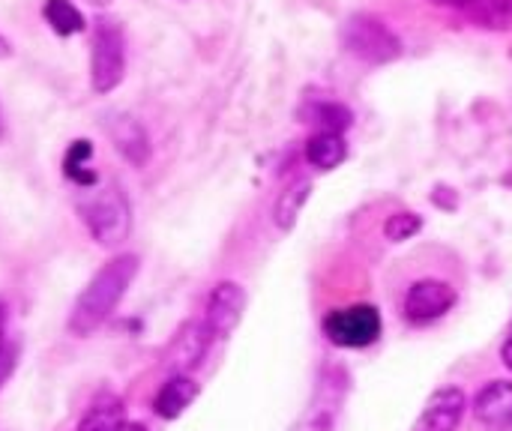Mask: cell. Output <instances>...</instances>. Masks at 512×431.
Segmentation results:
<instances>
[{
    "instance_id": "2e32d148",
    "label": "cell",
    "mask_w": 512,
    "mask_h": 431,
    "mask_svg": "<svg viewBox=\"0 0 512 431\" xmlns=\"http://www.w3.org/2000/svg\"><path fill=\"white\" fill-rule=\"evenodd\" d=\"M90 156H93V144H90L87 138L72 141L69 150H66V156H63V174H66L75 186H81V189L96 186V171L90 168Z\"/></svg>"
},
{
    "instance_id": "ac0fdd59",
    "label": "cell",
    "mask_w": 512,
    "mask_h": 431,
    "mask_svg": "<svg viewBox=\"0 0 512 431\" xmlns=\"http://www.w3.org/2000/svg\"><path fill=\"white\" fill-rule=\"evenodd\" d=\"M471 21L489 30H512V0H465Z\"/></svg>"
},
{
    "instance_id": "ffe728a7",
    "label": "cell",
    "mask_w": 512,
    "mask_h": 431,
    "mask_svg": "<svg viewBox=\"0 0 512 431\" xmlns=\"http://www.w3.org/2000/svg\"><path fill=\"white\" fill-rule=\"evenodd\" d=\"M315 123L321 132H345L351 126V111L339 102H324L315 108Z\"/></svg>"
},
{
    "instance_id": "83f0119b",
    "label": "cell",
    "mask_w": 512,
    "mask_h": 431,
    "mask_svg": "<svg viewBox=\"0 0 512 431\" xmlns=\"http://www.w3.org/2000/svg\"><path fill=\"white\" fill-rule=\"evenodd\" d=\"M6 138V117H3V108H0V141Z\"/></svg>"
},
{
    "instance_id": "30bf717a",
    "label": "cell",
    "mask_w": 512,
    "mask_h": 431,
    "mask_svg": "<svg viewBox=\"0 0 512 431\" xmlns=\"http://www.w3.org/2000/svg\"><path fill=\"white\" fill-rule=\"evenodd\" d=\"M342 384H345V378L339 372H330L321 381L318 396L309 405V414L300 420V426H294V431H333L339 405H342Z\"/></svg>"
},
{
    "instance_id": "52a82bcc",
    "label": "cell",
    "mask_w": 512,
    "mask_h": 431,
    "mask_svg": "<svg viewBox=\"0 0 512 431\" xmlns=\"http://www.w3.org/2000/svg\"><path fill=\"white\" fill-rule=\"evenodd\" d=\"M456 303V291L453 285L441 282V279H420L411 285L408 297H405V315L417 324H429L441 315H447Z\"/></svg>"
},
{
    "instance_id": "277c9868",
    "label": "cell",
    "mask_w": 512,
    "mask_h": 431,
    "mask_svg": "<svg viewBox=\"0 0 512 431\" xmlns=\"http://www.w3.org/2000/svg\"><path fill=\"white\" fill-rule=\"evenodd\" d=\"M345 48L363 63H390L402 54V39L375 15H354L342 30Z\"/></svg>"
},
{
    "instance_id": "cb8c5ba5",
    "label": "cell",
    "mask_w": 512,
    "mask_h": 431,
    "mask_svg": "<svg viewBox=\"0 0 512 431\" xmlns=\"http://www.w3.org/2000/svg\"><path fill=\"white\" fill-rule=\"evenodd\" d=\"M6 57H12V42L0 33V60H6Z\"/></svg>"
},
{
    "instance_id": "9c48e42d",
    "label": "cell",
    "mask_w": 512,
    "mask_h": 431,
    "mask_svg": "<svg viewBox=\"0 0 512 431\" xmlns=\"http://www.w3.org/2000/svg\"><path fill=\"white\" fill-rule=\"evenodd\" d=\"M105 132L111 135L114 147L120 150V156L126 162H132L135 168L147 165L150 159V138L141 126V120H135L132 114H111L105 120Z\"/></svg>"
},
{
    "instance_id": "7c38bea8",
    "label": "cell",
    "mask_w": 512,
    "mask_h": 431,
    "mask_svg": "<svg viewBox=\"0 0 512 431\" xmlns=\"http://www.w3.org/2000/svg\"><path fill=\"white\" fill-rule=\"evenodd\" d=\"M348 156V144L339 132H315L306 141V162L318 171H333L345 162Z\"/></svg>"
},
{
    "instance_id": "8992f818",
    "label": "cell",
    "mask_w": 512,
    "mask_h": 431,
    "mask_svg": "<svg viewBox=\"0 0 512 431\" xmlns=\"http://www.w3.org/2000/svg\"><path fill=\"white\" fill-rule=\"evenodd\" d=\"M243 309H246V291L237 282H219L210 291L207 312H204V324L213 333V339H228L240 324Z\"/></svg>"
},
{
    "instance_id": "484cf974",
    "label": "cell",
    "mask_w": 512,
    "mask_h": 431,
    "mask_svg": "<svg viewBox=\"0 0 512 431\" xmlns=\"http://www.w3.org/2000/svg\"><path fill=\"white\" fill-rule=\"evenodd\" d=\"M432 3H438V6H465V0H432Z\"/></svg>"
},
{
    "instance_id": "9a60e30c",
    "label": "cell",
    "mask_w": 512,
    "mask_h": 431,
    "mask_svg": "<svg viewBox=\"0 0 512 431\" xmlns=\"http://www.w3.org/2000/svg\"><path fill=\"white\" fill-rule=\"evenodd\" d=\"M210 342H213V333L207 330V324H204V321H201V324H192V327L180 336V342H177V348H174V366H177L180 372L195 369V366L204 360Z\"/></svg>"
},
{
    "instance_id": "7402d4cb",
    "label": "cell",
    "mask_w": 512,
    "mask_h": 431,
    "mask_svg": "<svg viewBox=\"0 0 512 431\" xmlns=\"http://www.w3.org/2000/svg\"><path fill=\"white\" fill-rule=\"evenodd\" d=\"M12 369H15V348L0 342V387L6 384V378L12 375Z\"/></svg>"
},
{
    "instance_id": "f1b7e54d",
    "label": "cell",
    "mask_w": 512,
    "mask_h": 431,
    "mask_svg": "<svg viewBox=\"0 0 512 431\" xmlns=\"http://www.w3.org/2000/svg\"><path fill=\"white\" fill-rule=\"evenodd\" d=\"M117 431H147V429H141V426H132V423H123V426H120Z\"/></svg>"
},
{
    "instance_id": "603a6c76",
    "label": "cell",
    "mask_w": 512,
    "mask_h": 431,
    "mask_svg": "<svg viewBox=\"0 0 512 431\" xmlns=\"http://www.w3.org/2000/svg\"><path fill=\"white\" fill-rule=\"evenodd\" d=\"M501 360H504V366L512 372V327L510 333H507V339H504V348H501Z\"/></svg>"
},
{
    "instance_id": "d4e9b609",
    "label": "cell",
    "mask_w": 512,
    "mask_h": 431,
    "mask_svg": "<svg viewBox=\"0 0 512 431\" xmlns=\"http://www.w3.org/2000/svg\"><path fill=\"white\" fill-rule=\"evenodd\" d=\"M6 318H9V309H6V300L0 297V336H3V330H6Z\"/></svg>"
},
{
    "instance_id": "5b68a950",
    "label": "cell",
    "mask_w": 512,
    "mask_h": 431,
    "mask_svg": "<svg viewBox=\"0 0 512 431\" xmlns=\"http://www.w3.org/2000/svg\"><path fill=\"white\" fill-rule=\"evenodd\" d=\"M324 333L339 348H366L381 336V315L375 306H348L324 318Z\"/></svg>"
},
{
    "instance_id": "3957f363",
    "label": "cell",
    "mask_w": 512,
    "mask_h": 431,
    "mask_svg": "<svg viewBox=\"0 0 512 431\" xmlns=\"http://www.w3.org/2000/svg\"><path fill=\"white\" fill-rule=\"evenodd\" d=\"M126 75V33L120 21L102 15L93 21V48H90V87L105 96L120 87Z\"/></svg>"
},
{
    "instance_id": "4fadbf2b",
    "label": "cell",
    "mask_w": 512,
    "mask_h": 431,
    "mask_svg": "<svg viewBox=\"0 0 512 431\" xmlns=\"http://www.w3.org/2000/svg\"><path fill=\"white\" fill-rule=\"evenodd\" d=\"M195 396H198V384H195L192 378H186V375H174V378L159 390L153 408H156V414H159L162 420H177V417L195 402Z\"/></svg>"
},
{
    "instance_id": "4316f807",
    "label": "cell",
    "mask_w": 512,
    "mask_h": 431,
    "mask_svg": "<svg viewBox=\"0 0 512 431\" xmlns=\"http://www.w3.org/2000/svg\"><path fill=\"white\" fill-rule=\"evenodd\" d=\"M84 3H90V6H99V9H105V6H111L114 0H84Z\"/></svg>"
},
{
    "instance_id": "7a4b0ae2",
    "label": "cell",
    "mask_w": 512,
    "mask_h": 431,
    "mask_svg": "<svg viewBox=\"0 0 512 431\" xmlns=\"http://www.w3.org/2000/svg\"><path fill=\"white\" fill-rule=\"evenodd\" d=\"M78 213H81V222L87 225L90 237L105 249H114L129 237L132 210H129L126 195L114 183H105L102 189L87 192L78 201Z\"/></svg>"
},
{
    "instance_id": "5bb4252c",
    "label": "cell",
    "mask_w": 512,
    "mask_h": 431,
    "mask_svg": "<svg viewBox=\"0 0 512 431\" xmlns=\"http://www.w3.org/2000/svg\"><path fill=\"white\" fill-rule=\"evenodd\" d=\"M309 195H312V180H294L279 192V198L273 204V222L279 231H291L297 225Z\"/></svg>"
},
{
    "instance_id": "e0dca14e",
    "label": "cell",
    "mask_w": 512,
    "mask_h": 431,
    "mask_svg": "<svg viewBox=\"0 0 512 431\" xmlns=\"http://www.w3.org/2000/svg\"><path fill=\"white\" fill-rule=\"evenodd\" d=\"M42 15H45L48 27L57 36H75V33L87 30V21H84V15L78 12V6L72 0H45Z\"/></svg>"
},
{
    "instance_id": "8fae6325",
    "label": "cell",
    "mask_w": 512,
    "mask_h": 431,
    "mask_svg": "<svg viewBox=\"0 0 512 431\" xmlns=\"http://www.w3.org/2000/svg\"><path fill=\"white\" fill-rule=\"evenodd\" d=\"M474 414L489 429H512V384L510 381H492L480 390L474 399Z\"/></svg>"
},
{
    "instance_id": "d6986e66",
    "label": "cell",
    "mask_w": 512,
    "mask_h": 431,
    "mask_svg": "<svg viewBox=\"0 0 512 431\" xmlns=\"http://www.w3.org/2000/svg\"><path fill=\"white\" fill-rule=\"evenodd\" d=\"M123 426V405L117 399H99L81 417L78 431H117Z\"/></svg>"
},
{
    "instance_id": "6da1fadb",
    "label": "cell",
    "mask_w": 512,
    "mask_h": 431,
    "mask_svg": "<svg viewBox=\"0 0 512 431\" xmlns=\"http://www.w3.org/2000/svg\"><path fill=\"white\" fill-rule=\"evenodd\" d=\"M135 273H138L135 255H117L108 264H102V270L78 294V300L69 312V324H66L69 333L72 336H90L93 330H99L114 315L120 300L126 297Z\"/></svg>"
},
{
    "instance_id": "ba28073f",
    "label": "cell",
    "mask_w": 512,
    "mask_h": 431,
    "mask_svg": "<svg viewBox=\"0 0 512 431\" xmlns=\"http://www.w3.org/2000/svg\"><path fill=\"white\" fill-rule=\"evenodd\" d=\"M465 408H468L465 393L459 387H444L426 402V411L417 420L414 431H456L465 417Z\"/></svg>"
},
{
    "instance_id": "44dd1931",
    "label": "cell",
    "mask_w": 512,
    "mask_h": 431,
    "mask_svg": "<svg viewBox=\"0 0 512 431\" xmlns=\"http://www.w3.org/2000/svg\"><path fill=\"white\" fill-rule=\"evenodd\" d=\"M423 228V219L417 213H393L387 222H384V237L390 243H405L411 240L417 231Z\"/></svg>"
}]
</instances>
